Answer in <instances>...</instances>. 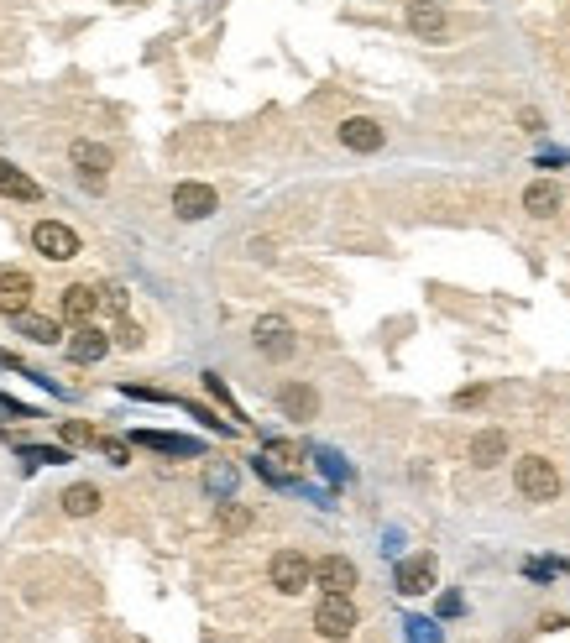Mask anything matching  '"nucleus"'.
Wrapping results in <instances>:
<instances>
[{"label":"nucleus","instance_id":"nucleus-22","mask_svg":"<svg viewBox=\"0 0 570 643\" xmlns=\"http://www.w3.org/2000/svg\"><path fill=\"white\" fill-rule=\"evenodd\" d=\"M105 351H110V340L95 325H79V335L68 340V356H74V361H100Z\"/></svg>","mask_w":570,"mask_h":643},{"label":"nucleus","instance_id":"nucleus-27","mask_svg":"<svg viewBox=\"0 0 570 643\" xmlns=\"http://www.w3.org/2000/svg\"><path fill=\"white\" fill-rule=\"evenodd\" d=\"M58 429H63V440H68V445H95V440H100V434L89 429V424H79V419H63Z\"/></svg>","mask_w":570,"mask_h":643},{"label":"nucleus","instance_id":"nucleus-3","mask_svg":"<svg viewBox=\"0 0 570 643\" xmlns=\"http://www.w3.org/2000/svg\"><path fill=\"white\" fill-rule=\"evenodd\" d=\"M518 492L529 497V502H555L560 497L555 461H544V455H523V461H518Z\"/></svg>","mask_w":570,"mask_h":643},{"label":"nucleus","instance_id":"nucleus-2","mask_svg":"<svg viewBox=\"0 0 570 643\" xmlns=\"http://www.w3.org/2000/svg\"><path fill=\"white\" fill-rule=\"evenodd\" d=\"M356 623H361V612H356L351 596H330V591H325V602L314 607V628H319V638H330V643L351 638Z\"/></svg>","mask_w":570,"mask_h":643},{"label":"nucleus","instance_id":"nucleus-28","mask_svg":"<svg viewBox=\"0 0 570 643\" xmlns=\"http://www.w3.org/2000/svg\"><path fill=\"white\" fill-rule=\"evenodd\" d=\"M408 638H414V643H440V628L435 623H424V617H408Z\"/></svg>","mask_w":570,"mask_h":643},{"label":"nucleus","instance_id":"nucleus-12","mask_svg":"<svg viewBox=\"0 0 570 643\" xmlns=\"http://www.w3.org/2000/svg\"><path fill=\"white\" fill-rule=\"evenodd\" d=\"M27 304H32V278L27 272H0V314H27Z\"/></svg>","mask_w":570,"mask_h":643},{"label":"nucleus","instance_id":"nucleus-29","mask_svg":"<svg viewBox=\"0 0 570 643\" xmlns=\"http://www.w3.org/2000/svg\"><path fill=\"white\" fill-rule=\"evenodd\" d=\"M314 461H319V471H325L330 481H346V466H340V455H330V450H319Z\"/></svg>","mask_w":570,"mask_h":643},{"label":"nucleus","instance_id":"nucleus-9","mask_svg":"<svg viewBox=\"0 0 570 643\" xmlns=\"http://www.w3.org/2000/svg\"><path fill=\"white\" fill-rule=\"evenodd\" d=\"M398 591L403 596H424V591H435V555H408L398 565Z\"/></svg>","mask_w":570,"mask_h":643},{"label":"nucleus","instance_id":"nucleus-13","mask_svg":"<svg viewBox=\"0 0 570 643\" xmlns=\"http://www.w3.org/2000/svg\"><path fill=\"white\" fill-rule=\"evenodd\" d=\"M340 142H346L351 152H377L382 147V126L367 121V116H351V121H340Z\"/></svg>","mask_w":570,"mask_h":643},{"label":"nucleus","instance_id":"nucleus-16","mask_svg":"<svg viewBox=\"0 0 570 643\" xmlns=\"http://www.w3.org/2000/svg\"><path fill=\"white\" fill-rule=\"evenodd\" d=\"M523 210H529L534 220H550L555 210H560V189L550 178H539V183H529V189H523Z\"/></svg>","mask_w":570,"mask_h":643},{"label":"nucleus","instance_id":"nucleus-25","mask_svg":"<svg viewBox=\"0 0 570 643\" xmlns=\"http://www.w3.org/2000/svg\"><path fill=\"white\" fill-rule=\"evenodd\" d=\"M95 450L105 455L110 466H126V461H131V445H126V440H110V434H100V440H95Z\"/></svg>","mask_w":570,"mask_h":643},{"label":"nucleus","instance_id":"nucleus-15","mask_svg":"<svg viewBox=\"0 0 570 643\" xmlns=\"http://www.w3.org/2000/svg\"><path fill=\"white\" fill-rule=\"evenodd\" d=\"M278 408L288 413V419H314V413H319V393L304 387V382H288L278 393Z\"/></svg>","mask_w":570,"mask_h":643},{"label":"nucleus","instance_id":"nucleus-11","mask_svg":"<svg viewBox=\"0 0 570 643\" xmlns=\"http://www.w3.org/2000/svg\"><path fill=\"white\" fill-rule=\"evenodd\" d=\"M68 157H74V168L84 173V183H95V189H100L105 173H110V152L100 142H74V147H68Z\"/></svg>","mask_w":570,"mask_h":643},{"label":"nucleus","instance_id":"nucleus-20","mask_svg":"<svg viewBox=\"0 0 570 643\" xmlns=\"http://www.w3.org/2000/svg\"><path fill=\"white\" fill-rule=\"evenodd\" d=\"M95 508H100V487H95V481H74V487L63 492V513L68 518H89Z\"/></svg>","mask_w":570,"mask_h":643},{"label":"nucleus","instance_id":"nucleus-26","mask_svg":"<svg viewBox=\"0 0 570 643\" xmlns=\"http://www.w3.org/2000/svg\"><path fill=\"white\" fill-rule=\"evenodd\" d=\"M21 461H27V466H58V461H68V450H42V445H21Z\"/></svg>","mask_w":570,"mask_h":643},{"label":"nucleus","instance_id":"nucleus-31","mask_svg":"<svg viewBox=\"0 0 570 643\" xmlns=\"http://www.w3.org/2000/svg\"><path fill=\"white\" fill-rule=\"evenodd\" d=\"M116 346H126V351H136V346H142V330H136L131 319H121V325H116Z\"/></svg>","mask_w":570,"mask_h":643},{"label":"nucleus","instance_id":"nucleus-6","mask_svg":"<svg viewBox=\"0 0 570 643\" xmlns=\"http://www.w3.org/2000/svg\"><path fill=\"white\" fill-rule=\"evenodd\" d=\"M257 351L267 356V361H288L293 356V346H299V340H293V325L288 319H278V314H267V319H257Z\"/></svg>","mask_w":570,"mask_h":643},{"label":"nucleus","instance_id":"nucleus-1","mask_svg":"<svg viewBox=\"0 0 570 643\" xmlns=\"http://www.w3.org/2000/svg\"><path fill=\"white\" fill-rule=\"evenodd\" d=\"M299 466H304V450L288 445V440H272L257 455V476L272 481V487H293V481H299Z\"/></svg>","mask_w":570,"mask_h":643},{"label":"nucleus","instance_id":"nucleus-23","mask_svg":"<svg viewBox=\"0 0 570 643\" xmlns=\"http://www.w3.org/2000/svg\"><path fill=\"white\" fill-rule=\"evenodd\" d=\"M215 523H220V534H241V528H252V508H241V502L225 497L220 513H215Z\"/></svg>","mask_w":570,"mask_h":643},{"label":"nucleus","instance_id":"nucleus-32","mask_svg":"<svg viewBox=\"0 0 570 643\" xmlns=\"http://www.w3.org/2000/svg\"><path fill=\"white\" fill-rule=\"evenodd\" d=\"M487 398V387H466V393H455V408H471V403H482Z\"/></svg>","mask_w":570,"mask_h":643},{"label":"nucleus","instance_id":"nucleus-24","mask_svg":"<svg viewBox=\"0 0 570 643\" xmlns=\"http://www.w3.org/2000/svg\"><path fill=\"white\" fill-rule=\"evenodd\" d=\"M204 487H210L215 497H231V487H236V471H231V466H210V471H204Z\"/></svg>","mask_w":570,"mask_h":643},{"label":"nucleus","instance_id":"nucleus-10","mask_svg":"<svg viewBox=\"0 0 570 643\" xmlns=\"http://www.w3.org/2000/svg\"><path fill=\"white\" fill-rule=\"evenodd\" d=\"M100 304H105L100 288H89V283L63 288V319H68V325H95V309Z\"/></svg>","mask_w":570,"mask_h":643},{"label":"nucleus","instance_id":"nucleus-19","mask_svg":"<svg viewBox=\"0 0 570 643\" xmlns=\"http://www.w3.org/2000/svg\"><path fill=\"white\" fill-rule=\"evenodd\" d=\"M16 330L27 340H37V346H58V340H63V325L48 319V314H16Z\"/></svg>","mask_w":570,"mask_h":643},{"label":"nucleus","instance_id":"nucleus-14","mask_svg":"<svg viewBox=\"0 0 570 643\" xmlns=\"http://www.w3.org/2000/svg\"><path fill=\"white\" fill-rule=\"evenodd\" d=\"M0 194H6V199H21V204H37V199H42V183L27 178L21 168H11L6 157H0Z\"/></svg>","mask_w":570,"mask_h":643},{"label":"nucleus","instance_id":"nucleus-8","mask_svg":"<svg viewBox=\"0 0 570 643\" xmlns=\"http://www.w3.org/2000/svg\"><path fill=\"white\" fill-rule=\"evenodd\" d=\"M173 210H178V220L215 215V189H210V183H178V189H173Z\"/></svg>","mask_w":570,"mask_h":643},{"label":"nucleus","instance_id":"nucleus-21","mask_svg":"<svg viewBox=\"0 0 570 643\" xmlns=\"http://www.w3.org/2000/svg\"><path fill=\"white\" fill-rule=\"evenodd\" d=\"M131 445H147V450H163V455H194L199 445L184 440V434H152V429H136Z\"/></svg>","mask_w":570,"mask_h":643},{"label":"nucleus","instance_id":"nucleus-5","mask_svg":"<svg viewBox=\"0 0 570 643\" xmlns=\"http://www.w3.org/2000/svg\"><path fill=\"white\" fill-rule=\"evenodd\" d=\"M32 246H37L48 262H68V257H79V236L68 231L63 220H42L37 231H32Z\"/></svg>","mask_w":570,"mask_h":643},{"label":"nucleus","instance_id":"nucleus-4","mask_svg":"<svg viewBox=\"0 0 570 643\" xmlns=\"http://www.w3.org/2000/svg\"><path fill=\"white\" fill-rule=\"evenodd\" d=\"M267 576H272V586H278L283 596H299L314 581V565H309V555H299V549H278L272 565H267Z\"/></svg>","mask_w":570,"mask_h":643},{"label":"nucleus","instance_id":"nucleus-17","mask_svg":"<svg viewBox=\"0 0 570 643\" xmlns=\"http://www.w3.org/2000/svg\"><path fill=\"white\" fill-rule=\"evenodd\" d=\"M503 455H508V434H503V429H482V434L471 440V461L482 466V471H487V466H497Z\"/></svg>","mask_w":570,"mask_h":643},{"label":"nucleus","instance_id":"nucleus-7","mask_svg":"<svg viewBox=\"0 0 570 643\" xmlns=\"http://www.w3.org/2000/svg\"><path fill=\"white\" fill-rule=\"evenodd\" d=\"M314 586L330 591V596H351V586H356V565H351L346 555H325V560L314 565Z\"/></svg>","mask_w":570,"mask_h":643},{"label":"nucleus","instance_id":"nucleus-18","mask_svg":"<svg viewBox=\"0 0 570 643\" xmlns=\"http://www.w3.org/2000/svg\"><path fill=\"white\" fill-rule=\"evenodd\" d=\"M408 27L419 37H445V11L435 0H414V6H408Z\"/></svg>","mask_w":570,"mask_h":643},{"label":"nucleus","instance_id":"nucleus-30","mask_svg":"<svg viewBox=\"0 0 570 643\" xmlns=\"http://www.w3.org/2000/svg\"><path fill=\"white\" fill-rule=\"evenodd\" d=\"M204 387H210V398H220L225 408H231V419H241V413H236V403H231V393H225V382H220L215 372H204Z\"/></svg>","mask_w":570,"mask_h":643}]
</instances>
